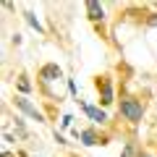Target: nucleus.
I'll return each mask as SVG.
<instances>
[{"instance_id":"1","label":"nucleus","mask_w":157,"mask_h":157,"mask_svg":"<svg viewBox=\"0 0 157 157\" xmlns=\"http://www.w3.org/2000/svg\"><path fill=\"white\" fill-rule=\"evenodd\" d=\"M121 113H123L126 121L139 123L141 115H144V107H141V102H136V100H131V97H126V100H121Z\"/></svg>"},{"instance_id":"2","label":"nucleus","mask_w":157,"mask_h":157,"mask_svg":"<svg viewBox=\"0 0 157 157\" xmlns=\"http://www.w3.org/2000/svg\"><path fill=\"white\" fill-rule=\"evenodd\" d=\"M16 107H21V110L26 113V115H32L34 121H42V113H39V110H37V107H34L29 100H24V97H16Z\"/></svg>"},{"instance_id":"3","label":"nucleus","mask_w":157,"mask_h":157,"mask_svg":"<svg viewBox=\"0 0 157 157\" xmlns=\"http://www.w3.org/2000/svg\"><path fill=\"white\" fill-rule=\"evenodd\" d=\"M84 113H86V115L92 118V121H97V123H105V121H107V115H105V113H102L100 107L89 105V102H84Z\"/></svg>"},{"instance_id":"4","label":"nucleus","mask_w":157,"mask_h":157,"mask_svg":"<svg viewBox=\"0 0 157 157\" xmlns=\"http://www.w3.org/2000/svg\"><path fill=\"white\" fill-rule=\"evenodd\" d=\"M86 11H89V18H94V21L105 18V8H102L97 0H89V3H86Z\"/></svg>"},{"instance_id":"5","label":"nucleus","mask_w":157,"mask_h":157,"mask_svg":"<svg viewBox=\"0 0 157 157\" xmlns=\"http://www.w3.org/2000/svg\"><path fill=\"white\" fill-rule=\"evenodd\" d=\"M39 76L45 78V81H55V78H60V68H58V66H45Z\"/></svg>"},{"instance_id":"6","label":"nucleus","mask_w":157,"mask_h":157,"mask_svg":"<svg viewBox=\"0 0 157 157\" xmlns=\"http://www.w3.org/2000/svg\"><path fill=\"white\" fill-rule=\"evenodd\" d=\"M24 16H26V21H29V24H32V26H34V29H37V32H42V24H39V21H37V16H34V13H29V11H26V13H24Z\"/></svg>"},{"instance_id":"7","label":"nucleus","mask_w":157,"mask_h":157,"mask_svg":"<svg viewBox=\"0 0 157 157\" xmlns=\"http://www.w3.org/2000/svg\"><path fill=\"white\" fill-rule=\"evenodd\" d=\"M78 136H81V141H84L86 147L94 144V134H92V131H84V134H78Z\"/></svg>"},{"instance_id":"8","label":"nucleus","mask_w":157,"mask_h":157,"mask_svg":"<svg viewBox=\"0 0 157 157\" xmlns=\"http://www.w3.org/2000/svg\"><path fill=\"white\" fill-rule=\"evenodd\" d=\"M18 89H21V92H29V81H26V78H18Z\"/></svg>"},{"instance_id":"9","label":"nucleus","mask_w":157,"mask_h":157,"mask_svg":"<svg viewBox=\"0 0 157 157\" xmlns=\"http://www.w3.org/2000/svg\"><path fill=\"white\" fill-rule=\"evenodd\" d=\"M149 24H152V26H157V13H155V16H149Z\"/></svg>"},{"instance_id":"10","label":"nucleus","mask_w":157,"mask_h":157,"mask_svg":"<svg viewBox=\"0 0 157 157\" xmlns=\"http://www.w3.org/2000/svg\"><path fill=\"white\" fill-rule=\"evenodd\" d=\"M144 157H152V155H144Z\"/></svg>"}]
</instances>
